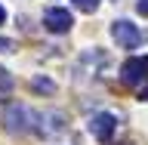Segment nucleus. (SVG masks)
<instances>
[{"label":"nucleus","mask_w":148,"mask_h":145,"mask_svg":"<svg viewBox=\"0 0 148 145\" xmlns=\"http://www.w3.org/2000/svg\"><path fill=\"white\" fill-rule=\"evenodd\" d=\"M3 124H6V133L25 136V133H37V130H40V114L31 111L25 102H12V105H6Z\"/></svg>","instance_id":"nucleus-1"},{"label":"nucleus","mask_w":148,"mask_h":145,"mask_svg":"<svg viewBox=\"0 0 148 145\" xmlns=\"http://www.w3.org/2000/svg\"><path fill=\"white\" fill-rule=\"evenodd\" d=\"M111 37H114V43L120 49H136L148 40V34L142 31L139 25H133L130 19H117V22H111Z\"/></svg>","instance_id":"nucleus-2"},{"label":"nucleus","mask_w":148,"mask_h":145,"mask_svg":"<svg viewBox=\"0 0 148 145\" xmlns=\"http://www.w3.org/2000/svg\"><path fill=\"white\" fill-rule=\"evenodd\" d=\"M120 80L127 87H142L148 83V56H133L120 65Z\"/></svg>","instance_id":"nucleus-3"},{"label":"nucleus","mask_w":148,"mask_h":145,"mask_svg":"<svg viewBox=\"0 0 148 145\" xmlns=\"http://www.w3.org/2000/svg\"><path fill=\"white\" fill-rule=\"evenodd\" d=\"M71 25H74V16L62 6H53L43 12V28L49 34H65V31H71Z\"/></svg>","instance_id":"nucleus-4"},{"label":"nucleus","mask_w":148,"mask_h":145,"mask_svg":"<svg viewBox=\"0 0 148 145\" xmlns=\"http://www.w3.org/2000/svg\"><path fill=\"white\" fill-rule=\"evenodd\" d=\"M114 127H117V118L108 114V111H99V114L90 118V133H92V139H99V142H108V139L114 136Z\"/></svg>","instance_id":"nucleus-5"},{"label":"nucleus","mask_w":148,"mask_h":145,"mask_svg":"<svg viewBox=\"0 0 148 145\" xmlns=\"http://www.w3.org/2000/svg\"><path fill=\"white\" fill-rule=\"evenodd\" d=\"M43 136H53V133H62V114H40V130Z\"/></svg>","instance_id":"nucleus-6"},{"label":"nucleus","mask_w":148,"mask_h":145,"mask_svg":"<svg viewBox=\"0 0 148 145\" xmlns=\"http://www.w3.org/2000/svg\"><path fill=\"white\" fill-rule=\"evenodd\" d=\"M31 90H37V93H56V83L49 80V77H34V80H31Z\"/></svg>","instance_id":"nucleus-7"},{"label":"nucleus","mask_w":148,"mask_h":145,"mask_svg":"<svg viewBox=\"0 0 148 145\" xmlns=\"http://www.w3.org/2000/svg\"><path fill=\"white\" fill-rule=\"evenodd\" d=\"M9 90H12V74L6 68H0V96H6Z\"/></svg>","instance_id":"nucleus-8"},{"label":"nucleus","mask_w":148,"mask_h":145,"mask_svg":"<svg viewBox=\"0 0 148 145\" xmlns=\"http://www.w3.org/2000/svg\"><path fill=\"white\" fill-rule=\"evenodd\" d=\"M74 6L83 9V12H96L99 9V0H74Z\"/></svg>","instance_id":"nucleus-9"},{"label":"nucleus","mask_w":148,"mask_h":145,"mask_svg":"<svg viewBox=\"0 0 148 145\" xmlns=\"http://www.w3.org/2000/svg\"><path fill=\"white\" fill-rule=\"evenodd\" d=\"M139 102H148V83H142V87H139Z\"/></svg>","instance_id":"nucleus-10"},{"label":"nucleus","mask_w":148,"mask_h":145,"mask_svg":"<svg viewBox=\"0 0 148 145\" xmlns=\"http://www.w3.org/2000/svg\"><path fill=\"white\" fill-rule=\"evenodd\" d=\"M136 9L142 12V16H148V0H139V3H136Z\"/></svg>","instance_id":"nucleus-11"},{"label":"nucleus","mask_w":148,"mask_h":145,"mask_svg":"<svg viewBox=\"0 0 148 145\" xmlns=\"http://www.w3.org/2000/svg\"><path fill=\"white\" fill-rule=\"evenodd\" d=\"M3 19H6V9H3V6H0V25H3Z\"/></svg>","instance_id":"nucleus-12"},{"label":"nucleus","mask_w":148,"mask_h":145,"mask_svg":"<svg viewBox=\"0 0 148 145\" xmlns=\"http://www.w3.org/2000/svg\"><path fill=\"white\" fill-rule=\"evenodd\" d=\"M123 145H130V142H123Z\"/></svg>","instance_id":"nucleus-13"}]
</instances>
